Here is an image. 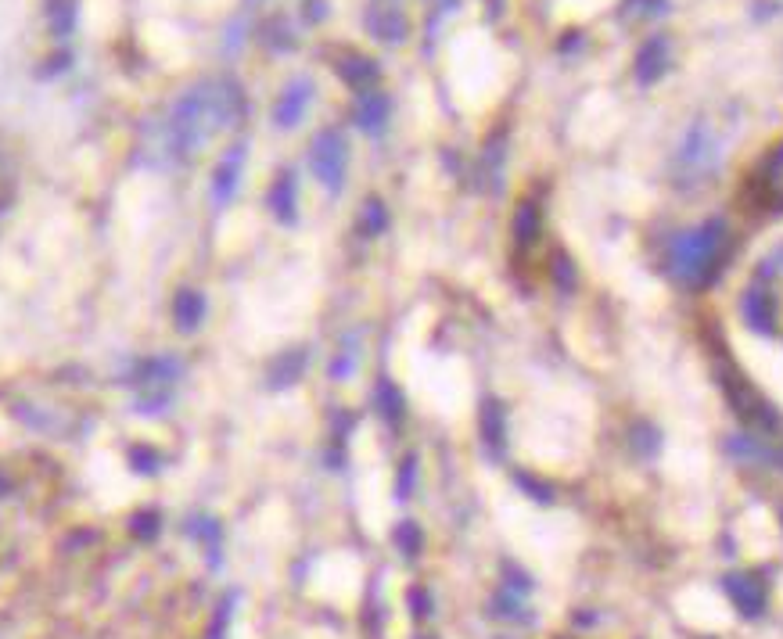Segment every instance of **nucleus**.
Instances as JSON below:
<instances>
[{
    "instance_id": "obj_1",
    "label": "nucleus",
    "mask_w": 783,
    "mask_h": 639,
    "mask_svg": "<svg viewBox=\"0 0 783 639\" xmlns=\"http://www.w3.org/2000/svg\"><path fill=\"white\" fill-rule=\"evenodd\" d=\"M241 115H245V94L234 79H205L191 87L166 119V133H162L166 158L176 162L198 158L223 130L238 126Z\"/></svg>"
},
{
    "instance_id": "obj_2",
    "label": "nucleus",
    "mask_w": 783,
    "mask_h": 639,
    "mask_svg": "<svg viewBox=\"0 0 783 639\" xmlns=\"http://www.w3.org/2000/svg\"><path fill=\"white\" fill-rule=\"evenodd\" d=\"M726 223L712 219L704 227L690 230V234L676 237L669 245V273L672 281L683 288H704L719 273L722 252H726Z\"/></svg>"
},
{
    "instance_id": "obj_3",
    "label": "nucleus",
    "mask_w": 783,
    "mask_h": 639,
    "mask_svg": "<svg viewBox=\"0 0 783 639\" xmlns=\"http://www.w3.org/2000/svg\"><path fill=\"white\" fill-rule=\"evenodd\" d=\"M309 169L320 180V187H327L331 194H338L345 187V169H349V144L345 133L327 126L313 137L309 144Z\"/></svg>"
},
{
    "instance_id": "obj_4",
    "label": "nucleus",
    "mask_w": 783,
    "mask_h": 639,
    "mask_svg": "<svg viewBox=\"0 0 783 639\" xmlns=\"http://www.w3.org/2000/svg\"><path fill=\"white\" fill-rule=\"evenodd\" d=\"M715 162H719V148H715L712 133L704 130V126H694V130L687 133L683 148H679V155H676V173L697 180V176L712 173Z\"/></svg>"
},
{
    "instance_id": "obj_5",
    "label": "nucleus",
    "mask_w": 783,
    "mask_h": 639,
    "mask_svg": "<svg viewBox=\"0 0 783 639\" xmlns=\"http://www.w3.org/2000/svg\"><path fill=\"white\" fill-rule=\"evenodd\" d=\"M367 33L381 44H403L406 40V15L399 8V0H370L367 8Z\"/></svg>"
},
{
    "instance_id": "obj_6",
    "label": "nucleus",
    "mask_w": 783,
    "mask_h": 639,
    "mask_svg": "<svg viewBox=\"0 0 783 639\" xmlns=\"http://www.w3.org/2000/svg\"><path fill=\"white\" fill-rule=\"evenodd\" d=\"M313 101V79H291L288 87L281 90L277 105H273V123L281 130H291L306 119V108Z\"/></svg>"
},
{
    "instance_id": "obj_7",
    "label": "nucleus",
    "mask_w": 783,
    "mask_h": 639,
    "mask_svg": "<svg viewBox=\"0 0 783 639\" xmlns=\"http://www.w3.org/2000/svg\"><path fill=\"white\" fill-rule=\"evenodd\" d=\"M245 144H234L227 148V155L220 158V166H216V176H212V202L216 205H227L241 187V173H245Z\"/></svg>"
},
{
    "instance_id": "obj_8",
    "label": "nucleus",
    "mask_w": 783,
    "mask_h": 639,
    "mask_svg": "<svg viewBox=\"0 0 783 639\" xmlns=\"http://www.w3.org/2000/svg\"><path fill=\"white\" fill-rule=\"evenodd\" d=\"M669 40L661 33H654L647 44L636 51V79H640L643 87H654L665 72H669Z\"/></svg>"
},
{
    "instance_id": "obj_9",
    "label": "nucleus",
    "mask_w": 783,
    "mask_h": 639,
    "mask_svg": "<svg viewBox=\"0 0 783 639\" xmlns=\"http://www.w3.org/2000/svg\"><path fill=\"white\" fill-rule=\"evenodd\" d=\"M388 112H392V101H388V94H381L378 87L356 94L352 115H356V126H360L363 133H370V137H378V133L388 126Z\"/></svg>"
},
{
    "instance_id": "obj_10",
    "label": "nucleus",
    "mask_w": 783,
    "mask_h": 639,
    "mask_svg": "<svg viewBox=\"0 0 783 639\" xmlns=\"http://www.w3.org/2000/svg\"><path fill=\"white\" fill-rule=\"evenodd\" d=\"M722 589L730 593V600L740 607V614H748V618L762 614V607H766V589L751 575H726L722 578Z\"/></svg>"
},
{
    "instance_id": "obj_11",
    "label": "nucleus",
    "mask_w": 783,
    "mask_h": 639,
    "mask_svg": "<svg viewBox=\"0 0 783 639\" xmlns=\"http://www.w3.org/2000/svg\"><path fill=\"white\" fill-rule=\"evenodd\" d=\"M270 209H273V216L281 219V223H295V216H299V180H295V173H291V169H284V173L273 180Z\"/></svg>"
},
{
    "instance_id": "obj_12",
    "label": "nucleus",
    "mask_w": 783,
    "mask_h": 639,
    "mask_svg": "<svg viewBox=\"0 0 783 639\" xmlns=\"http://www.w3.org/2000/svg\"><path fill=\"white\" fill-rule=\"evenodd\" d=\"M338 76H342V83L349 90H356V94H363V90H374L378 87V79H381V69L370 58H363V54H349L345 62H338Z\"/></svg>"
},
{
    "instance_id": "obj_13",
    "label": "nucleus",
    "mask_w": 783,
    "mask_h": 639,
    "mask_svg": "<svg viewBox=\"0 0 783 639\" xmlns=\"http://www.w3.org/2000/svg\"><path fill=\"white\" fill-rule=\"evenodd\" d=\"M744 316H748V324L758 327V331H766L769 320H773V295L766 288H751L744 295Z\"/></svg>"
},
{
    "instance_id": "obj_14",
    "label": "nucleus",
    "mask_w": 783,
    "mask_h": 639,
    "mask_svg": "<svg viewBox=\"0 0 783 639\" xmlns=\"http://www.w3.org/2000/svg\"><path fill=\"white\" fill-rule=\"evenodd\" d=\"M762 191H766L769 202L783 205V144L769 155L766 169H762Z\"/></svg>"
},
{
    "instance_id": "obj_15",
    "label": "nucleus",
    "mask_w": 783,
    "mask_h": 639,
    "mask_svg": "<svg viewBox=\"0 0 783 639\" xmlns=\"http://www.w3.org/2000/svg\"><path fill=\"white\" fill-rule=\"evenodd\" d=\"M173 313H176V320H180V327H184V331L198 327V324H202V313H205L202 295H198V291H180V298L173 302Z\"/></svg>"
},
{
    "instance_id": "obj_16",
    "label": "nucleus",
    "mask_w": 783,
    "mask_h": 639,
    "mask_svg": "<svg viewBox=\"0 0 783 639\" xmlns=\"http://www.w3.org/2000/svg\"><path fill=\"white\" fill-rule=\"evenodd\" d=\"M47 18L54 36H69L76 26V0H47Z\"/></svg>"
},
{
    "instance_id": "obj_17",
    "label": "nucleus",
    "mask_w": 783,
    "mask_h": 639,
    "mask_svg": "<svg viewBox=\"0 0 783 639\" xmlns=\"http://www.w3.org/2000/svg\"><path fill=\"white\" fill-rule=\"evenodd\" d=\"M514 230H518V237L521 241H532L536 237V230H539V209L532 202H525L518 209V219H514Z\"/></svg>"
},
{
    "instance_id": "obj_18",
    "label": "nucleus",
    "mask_w": 783,
    "mask_h": 639,
    "mask_svg": "<svg viewBox=\"0 0 783 639\" xmlns=\"http://www.w3.org/2000/svg\"><path fill=\"white\" fill-rule=\"evenodd\" d=\"M356 359H360V349H356V342H345L342 345V352H338V359H335V367H331V374H335V381H345V377L356 370Z\"/></svg>"
},
{
    "instance_id": "obj_19",
    "label": "nucleus",
    "mask_w": 783,
    "mask_h": 639,
    "mask_svg": "<svg viewBox=\"0 0 783 639\" xmlns=\"http://www.w3.org/2000/svg\"><path fill=\"white\" fill-rule=\"evenodd\" d=\"M367 227H370V234H378V230L385 227V209H381V202H367Z\"/></svg>"
}]
</instances>
